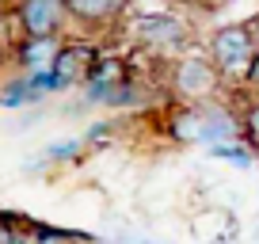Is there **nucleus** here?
<instances>
[{
  "mask_svg": "<svg viewBox=\"0 0 259 244\" xmlns=\"http://www.w3.org/2000/svg\"><path fill=\"white\" fill-rule=\"evenodd\" d=\"M176 99H183L187 107H202V103H218L221 88H225V73L210 61V54H183L171 65L168 76Z\"/></svg>",
  "mask_w": 259,
  "mask_h": 244,
  "instance_id": "nucleus-1",
  "label": "nucleus"
},
{
  "mask_svg": "<svg viewBox=\"0 0 259 244\" xmlns=\"http://www.w3.org/2000/svg\"><path fill=\"white\" fill-rule=\"evenodd\" d=\"M206 54H210V61L225 73V80L229 76H240L244 80L251 57H255V38H251L248 23H225V27H218V31L210 34Z\"/></svg>",
  "mask_w": 259,
  "mask_h": 244,
  "instance_id": "nucleus-2",
  "label": "nucleus"
},
{
  "mask_svg": "<svg viewBox=\"0 0 259 244\" xmlns=\"http://www.w3.org/2000/svg\"><path fill=\"white\" fill-rule=\"evenodd\" d=\"M134 42L156 50V54H176L191 42V23L171 12H149V16H134Z\"/></svg>",
  "mask_w": 259,
  "mask_h": 244,
  "instance_id": "nucleus-3",
  "label": "nucleus"
},
{
  "mask_svg": "<svg viewBox=\"0 0 259 244\" xmlns=\"http://www.w3.org/2000/svg\"><path fill=\"white\" fill-rule=\"evenodd\" d=\"M16 23L23 38H61L69 0H16Z\"/></svg>",
  "mask_w": 259,
  "mask_h": 244,
  "instance_id": "nucleus-4",
  "label": "nucleus"
},
{
  "mask_svg": "<svg viewBox=\"0 0 259 244\" xmlns=\"http://www.w3.org/2000/svg\"><path fill=\"white\" fill-rule=\"evenodd\" d=\"M96 69H99L96 65V50L84 46V42H73V46L57 50L54 73H57V80H61V88H69V84H84Z\"/></svg>",
  "mask_w": 259,
  "mask_h": 244,
  "instance_id": "nucleus-5",
  "label": "nucleus"
},
{
  "mask_svg": "<svg viewBox=\"0 0 259 244\" xmlns=\"http://www.w3.org/2000/svg\"><path fill=\"white\" fill-rule=\"evenodd\" d=\"M130 12V0H69V19L80 27H114Z\"/></svg>",
  "mask_w": 259,
  "mask_h": 244,
  "instance_id": "nucleus-6",
  "label": "nucleus"
},
{
  "mask_svg": "<svg viewBox=\"0 0 259 244\" xmlns=\"http://www.w3.org/2000/svg\"><path fill=\"white\" fill-rule=\"evenodd\" d=\"M57 50H61V38H19L16 57L23 73H42V69H54Z\"/></svg>",
  "mask_w": 259,
  "mask_h": 244,
  "instance_id": "nucleus-7",
  "label": "nucleus"
},
{
  "mask_svg": "<svg viewBox=\"0 0 259 244\" xmlns=\"http://www.w3.org/2000/svg\"><path fill=\"white\" fill-rule=\"evenodd\" d=\"M206 153H210L213 160H229V164H236L240 172H248L251 164H255V153H251L244 141H218V145H210Z\"/></svg>",
  "mask_w": 259,
  "mask_h": 244,
  "instance_id": "nucleus-8",
  "label": "nucleus"
},
{
  "mask_svg": "<svg viewBox=\"0 0 259 244\" xmlns=\"http://www.w3.org/2000/svg\"><path fill=\"white\" fill-rule=\"evenodd\" d=\"M84 153V138H65V141H54V145L42 149V164H65V160H76Z\"/></svg>",
  "mask_w": 259,
  "mask_h": 244,
  "instance_id": "nucleus-9",
  "label": "nucleus"
},
{
  "mask_svg": "<svg viewBox=\"0 0 259 244\" xmlns=\"http://www.w3.org/2000/svg\"><path fill=\"white\" fill-rule=\"evenodd\" d=\"M240 138L251 153H259V96L240 111Z\"/></svg>",
  "mask_w": 259,
  "mask_h": 244,
  "instance_id": "nucleus-10",
  "label": "nucleus"
},
{
  "mask_svg": "<svg viewBox=\"0 0 259 244\" xmlns=\"http://www.w3.org/2000/svg\"><path fill=\"white\" fill-rule=\"evenodd\" d=\"M34 103V92L27 88V80L19 76V80L4 84V92H0V107H8V111H19V107H31Z\"/></svg>",
  "mask_w": 259,
  "mask_h": 244,
  "instance_id": "nucleus-11",
  "label": "nucleus"
},
{
  "mask_svg": "<svg viewBox=\"0 0 259 244\" xmlns=\"http://www.w3.org/2000/svg\"><path fill=\"white\" fill-rule=\"evenodd\" d=\"M0 244H31L23 233H19L16 225H8V221H0Z\"/></svg>",
  "mask_w": 259,
  "mask_h": 244,
  "instance_id": "nucleus-12",
  "label": "nucleus"
},
{
  "mask_svg": "<svg viewBox=\"0 0 259 244\" xmlns=\"http://www.w3.org/2000/svg\"><path fill=\"white\" fill-rule=\"evenodd\" d=\"M244 84H248L251 92H259V46H255V57H251L248 73H244Z\"/></svg>",
  "mask_w": 259,
  "mask_h": 244,
  "instance_id": "nucleus-13",
  "label": "nucleus"
},
{
  "mask_svg": "<svg viewBox=\"0 0 259 244\" xmlns=\"http://www.w3.org/2000/svg\"><path fill=\"white\" fill-rule=\"evenodd\" d=\"M248 31H251V38H255V46H259V16L248 19Z\"/></svg>",
  "mask_w": 259,
  "mask_h": 244,
  "instance_id": "nucleus-14",
  "label": "nucleus"
},
{
  "mask_svg": "<svg viewBox=\"0 0 259 244\" xmlns=\"http://www.w3.org/2000/svg\"><path fill=\"white\" fill-rule=\"evenodd\" d=\"M171 4H187V8H202V4H210V0H171Z\"/></svg>",
  "mask_w": 259,
  "mask_h": 244,
  "instance_id": "nucleus-15",
  "label": "nucleus"
},
{
  "mask_svg": "<svg viewBox=\"0 0 259 244\" xmlns=\"http://www.w3.org/2000/svg\"><path fill=\"white\" fill-rule=\"evenodd\" d=\"M0 42H4V19H0Z\"/></svg>",
  "mask_w": 259,
  "mask_h": 244,
  "instance_id": "nucleus-16",
  "label": "nucleus"
},
{
  "mask_svg": "<svg viewBox=\"0 0 259 244\" xmlns=\"http://www.w3.org/2000/svg\"><path fill=\"white\" fill-rule=\"evenodd\" d=\"M213 244H229V240H213Z\"/></svg>",
  "mask_w": 259,
  "mask_h": 244,
  "instance_id": "nucleus-17",
  "label": "nucleus"
},
{
  "mask_svg": "<svg viewBox=\"0 0 259 244\" xmlns=\"http://www.w3.org/2000/svg\"><path fill=\"white\" fill-rule=\"evenodd\" d=\"M138 244H153V240H138Z\"/></svg>",
  "mask_w": 259,
  "mask_h": 244,
  "instance_id": "nucleus-18",
  "label": "nucleus"
}]
</instances>
